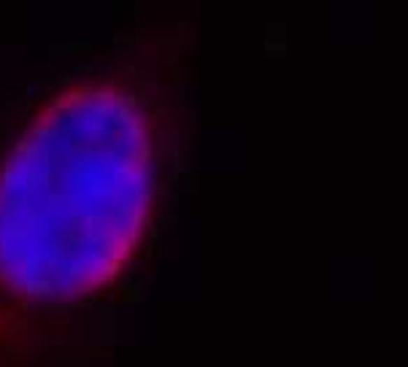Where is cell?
Masks as SVG:
<instances>
[{
	"label": "cell",
	"instance_id": "1",
	"mask_svg": "<svg viewBox=\"0 0 408 367\" xmlns=\"http://www.w3.org/2000/svg\"><path fill=\"white\" fill-rule=\"evenodd\" d=\"M157 173L154 122L130 87L52 95L0 165V324L114 281L146 235Z\"/></svg>",
	"mask_w": 408,
	"mask_h": 367
}]
</instances>
